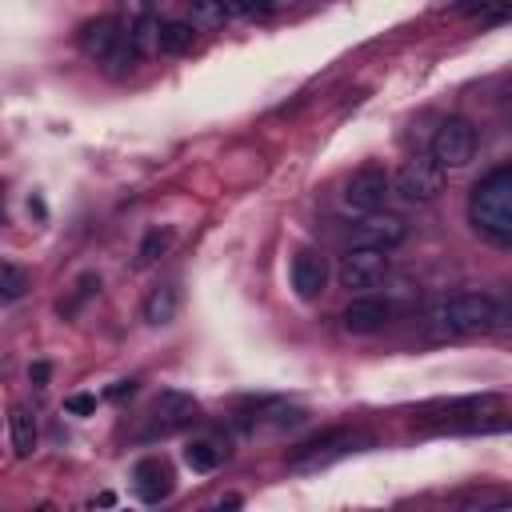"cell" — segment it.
<instances>
[{
    "instance_id": "obj_3",
    "label": "cell",
    "mask_w": 512,
    "mask_h": 512,
    "mask_svg": "<svg viewBox=\"0 0 512 512\" xmlns=\"http://www.w3.org/2000/svg\"><path fill=\"white\" fill-rule=\"evenodd\" d=\"M392 192H396L404 204H432V200L444 192V168H440L428 152H416V156H408V160L396 168Z\"/></svg>"
},
{
    "instance_id": "obj_14",
    "label": "cell",
    "mask_w": 512,
    "mask_h": 512,
    "mask_svg": "<svg viewBox=\"0 0 512 512\" xmlns=\"http://www.w3.org/2000/svg\"><path fill=\"white\" fill-rule=\"evenodd\" d=\"M176 312H180V288H176V284H156V288L144 296V304H140V316H144V324H152V328L172 324Z\"/></svg>"
},
{
    "instance_id": "obj_26",
    "label": "cell",
    "mask_w": 512,
    "mask_h": 512,
    "mask_svg": "<svg viewBox=\"0 0 512 512\" xmlns=\"http://www.w3.org/2000/svg\"><path fill=\"white\" fill-rule=\"evenodd\" d=\"M216 508H240V496H224V500H216Z\"/></svg>"
},
{
    "instance_id": "obj_24",
    "label": "cell",
    "mask_w": 512,
    "mask_h": 512,
    "mask_svg": "<svg viewBox=\"0 0 512 512\" xmlns=\"http://www.w3.org/2000/svg\"><path fill=\"white\" fill-rule=\"evenodd\" d=\"M48 376H52L48 360H36V364L28 368V384H32V388H44V384H48Z\"/></svg>"
},
{
    "instance_id": "obj_8",
    "label": "cell",
    "mask_w": 512,
    "mask_h": 512,
    "mask_svg": "<svg viewBox=\"0 0 512 512\" xmlns=\"http://www.w3.org/2000/svg\"><path fill=\"white\" fill-rule=\"evenodd\" d=\"M384 276H388V252H380V248H360V244H352V248L340 256V284H344L348 292H368V288H376Z\"/></svg>"
},
{
    "instance_id": "obj_18",
    "label": "cell",
    "mask_w": 512,
    "mask_h": 512,
    "mask_svg": "<svg viewBox=\"0 0 512 512\" xmlns=\"http://www.w3.org/2000/svg\"><path fill=\"white\" fill-rule=\"evenodd\" d=\"M168 248H172V228H148L144 240H140V248H136V268L156 264Z\"/></svg>"
},
{
    "instance_id": "obj_13",
    "label": "cell",
    "mask_w": 512,
    "mask_h": 512,
    "mask_svg": "<svg viewBox=\"0 0 512 512\" xmlns=\"http://www.w3.org/2000/svg\"><path fill=\"white\" fill-rule=\"evenodd\" d=\"M344 328L352 332V336H372V332H380V328H388L392 324V304L388 300H376V296H356L348 308H344Z\"/></svg>"
},
{
    "instance_id": "obj_4",
    "label": "cell",
    "mask_w": 512,
    "mask_h": 512,
    "mask_svg": "<svg viewBox=\"0 0 512 512\" xmlns=\"http://www.w3.org/2000/svg\"><path fill=\"white\" fill-rule=\"evenodd\" d=\"M476 144H480V136H476L472 120L448 116V120H440V128L432 132V152H428V156H432L444 172H456V168H468V164H472Z\"/></svg>"
},
{
    "instance_id": "obj_9",
    "label": "cell",
    "mask_w": 512,
    "mask_h": 512,
    "mask_svg": "<svg viewBox=\"0 0 512 512\" xmlns=\"http://www.w3.org/2000/svg\"><path fill=\"white\" fill-rule=\"evenodd\" d=\"M196 420H200V400L188 396V392H180V388H164L152 400V432H160V436L184 432Z\"/></svg>"
},
{
    "instance_id": "obj_12",
    "label": "cell",
    "mask_w": 512,
    "mask_h": 512,
    "mask_svg": "<svg viewBox=\"0 0 512 512\" xmlns=\"http://www.w3.org/2000/svg\"><path fill=\"white\" fill-rule=\"evenodd\" d=\"M120 40H124V28H120L116 16H92V20H84L80 32H76L80 52H84L88 60H96V64H104V60L116 52Z\"/></svg>"
},
{
    "instance_id": "obj_22",
    "label": "cell",
    "mask_w": 512,
    "mask_h": 512,
    "mask_svg": "<svg viewBox=\"0 0 512 512\" xmlns=\"http://www.w3.org/2000/svg\"><path fill=\"white\" fill-rule=\"evenodd\" d=\"M220 16H252V12H264L260 0H212Z\"/></svg>"
},
{
    "instance_id": "obj_10",
    "label": "cell",
    "mask_w": 512,
    "mask_h": 512,
    "mask_svg": "<svg viewBox=\"0 0 512 512\" xmlns=\"http://www.w3.org/2000/svg\"><path fill=\"white\" fill-rule=\"evenodd\" d=\"M288 276H292V288H296L300 300H316V296L328 288L332 268H328V256H324L320 248H300V252L292 256Z\"/></svg>"
},
{
    "instance_id": "obj_19",
    "label": "cell",
    "mask_w": 512,
    "mask_h": 512,
    "mask_svg": "<svg viewBox=\"0 0 512 512\" xmlns=\"http://www.w3.org/2000/svg\"><path fill=\"white\" fill-rule=\"evenodd\" d=\"M508 4H512V0H464L460 12H464V16H476V20H484V24H500V20L508 16Z\"/></svg>"
},
{
    "instance_id": "obj_21",
    "label": "cell",
    "mask_w": 512,
    "mask_h": 512,
    "mask_svg": "<svg viewBox=\"0 0 512 512\" xmlns=\"http://www.w3.org/2000/svg\"><path fill=\"white\" fill-rule=\"evenodd\" d=\"M268 424L272 428H296V424H304V408H296V404H272Z\"/></svg>"
},
{
    "instance_id": "obj_27",
    "label": "cell",
    "mask_w": 512,
    "mask_h": 512,
    "mask_svg": "<svg viewBox=\"0 0 512 512\" xmlns=\"http://www.w3.org/2000/svg\"><path fill=\"white\" fill-rule=\"evenodd\" d=\"M0 444H4V432H0ZM0 452H4V448H0Z\"/></svg>"
},
{
    "instance_id": "obj_15",
    "label": "cell",
    "mask_w": 512,
    "mask_h": 512,
    "mask_svg": "<svg viewBox=\"0 0 512 512\" xmlns=\"http://www.w3.org/2000/svg\"><path fill=\"white\" fill-rule=\"evenodd\" d=\"M192 44H196V24L192 20H160V28H156V52L184 56V52H192Z\"/></svg>"
},
{
    "instance_id": "obj_16",
    "label": "cell",
    "mask_w": 512,
    "mask_h": 512,
    "mask_svg": "<svg viewBox=\"0 0 512 512\" xmlns=\"http://www.w3.org/2000/svg\"><path fill=\"white\" fill-rule=\"evenodd\" d=\"M8 432H12V452H16V456H32V452H36L40 428H36L32 408L12 404V408H8Z\"/></svg>"
},
{
    "instance_id": "obj_1",
    "label": "cell",
    "mask_w": 512,
    "mask_h": 512,
    "mask_svg": "<svg viewBox=\"0 0 512 512\" xmlns=\"http://www.w3.org/2000/svg\"><path fill=\"white\" fill-rule=\"evenodd\" d=\"M468 224L488 240L508 248L512 244V164H496L484 172L468 192Z\"/></svg>"
},
{
    "instance_id": "obj_17",
    "label": "cell",
    "mask_w": 512,
    "mask_h": 512,
    "mask_svg": "<svg viewBox=\"0 0 512 512\" xmlns=\"http://www.w3.org/2000/svg\"><path fill=\"white\" fill-rule=\"evenodd\" d=\"M220 460H228V444H220L212 436H196V440L184 444V464L192 472H216Z\"/></svg>"
},
{
    "instance_id": "obj_20",
    "label": "cell",
    "mask_w": 512,
    "mask_h": 512,
    "mask_svg": "<svg viewBox=\"0 0 512 512\" xmlns=\"http://www.w3.org/2000/svg\"><path fill=\"white\" fill-rule=\"evenodd\" d=\"M28 292V272L0 260V300H20Z\"/></svg>"
},
{
    "instance_id": "obj_11",
    "label": "cell",
    "mask_w": 512,
    "mask_h": 512,
    "mask_svg": "<svg viewBox=\"0 0 512 512\" xmlns=\"http://www.w3.org/2000/svg\"><path fill=\"white\" fill-rule=\"evenodd\" d=\"M132 488H136V496H140L144 504H160V500L172 496L176 472H172V464H168L164 456H144V460H136V468H132Z\"/></svg>"
},
{
    "instance_id": "obj_5",
    "label": "cell",
    "mask_w": 512,
    "mask_h": 512,
    "mask_svg": "<svg viewBox=\"0 0 512 512\" xmlns=\"http://www.w3.org/2000/svg\"><path fill=\"white\" fill-rule=\"evenodd\" d=\"M356 444H364V436H356V432H344V428H336V432H324V436H316V440L300 444V448L288 456V468H292V472H320V468L336 464L340 456L356 452Z\"/></svg>"
},
{
    "instance_id": "obj_25",
    "label": "cell",
    "mask_w": 512,
    "mask_h": 512,
    "mask_svg": "<svg viewBox=\"0 0 512 512\" xmlns=\"http://www.w3.org/2000/svg\"><path fill=\"white\" fill-rule=\"evenodd\" d=\"M132 392H136V380H120L116 388H108V396H112V400H120V396H132Z\"/></svg>"
},
{
    "instance_id": "obj_2",
    "label": "cell",
    "mask_w": 512,
    "mask_h": 512,
    "mask_svg": "<svg viewBox=\"0 0 512 512\" xmlns=\"http://www.w3.org/2000/svg\"><path fill=\"white\" fill-rule=\"evenodd\" d=\"M428 324L436 336H476L504 328V308L488 292H456L428 308Z\"/></svg>"
},
{
    "instance_id": "obj_7",
    "label": "cell",
    "mask_w": 512,
    "mask_h": 512,
    "mask_svg": "<svg viewBox=\"0 0 512 512\" xmlns=\"http://www.w3.org/2000/svg\"><path fill=\"white\" fill-rule=\"evenodd\" d=\"M348 236H352V244H360V248L392 252V248H400V244L408 240V224H404V216L376 208V212H364V216L352 224Z\"/></svg>"
},
{
    "instance_id": "obj_23",
    "label": "cell",
    "mask_w": 512,
    "mask_h": 512,
    "mask_svg": "<svg viewBox=\"0 0 512 512\" xmlns=\"http://www.w3.org/2000/svg\"><path fill=\"white\" fill-rule=\"evenodd\" d=\"M64 412H72V416H88V412H96V396L76 392V396H68V400H64Z\"/></svg>"
},
{
    "instance_id": "obj_6",
    "label": "cell",
    "mask_w": 512,
    "mask_h": 512,
    "mask_svg": "<svg viewBox=\"0 0 512 512\" xmlns=\"http://www.w3.org/2000/svg\"><path fill=\"white\" fill-rule=\"evenodd\" d=\"M388 196H392V176L384 164H360L344 184V208H352L360 216L384 208Z\"/></svg>"
}]
</instances>
